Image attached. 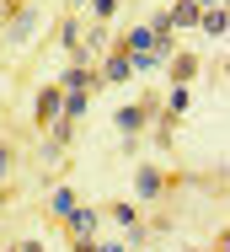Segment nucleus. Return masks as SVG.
Segmentation results:
<instances>
[{
    "mask_svg": "<svg viewBox=\"0 0 230 252\" xmlns=\"http://www.w3.org/2000/svg\"><path fill=\"white\" fill-rule=\"evenodd\" d=\"M198 27L209 32V38H225V27H230V16H225V5H209V11H198Z\"/></svg>",
    "mask_w": 230,
    "mask_h": 252,
    "instance_id": "obj_8",
    "label": "nucleus"
},
{
    "mask_svg": "<svg viewBox=\"0 0 230 252\" xmlns=\"http://www.w3.org/2000/svg\"><path fill=\"white\" fill-rule=\"evenodd\" d=\"M161 193H166L161 166H139V172H134V199H139V204H150V199H161Z\"/></svg>",
    "mask_w": 230,
    "mask_h": 252,
    "instance_id": "obj_4",
    "label": "nucleus"
},
{
    "mask_svg": "<svg viewBox=\"0 0 230 252\" xmlns=\"http://www.w3.org/2000/svg\"><path fill=\"white\" fill-rule=\"evenodd\" d=\"M86 5H91L96 22H107V16H118V5H123V0H86Z\"/></svg>",
    "mask_w": 230,
    "mask_h": 252,
    "instance_id": "obj_17",
    "label": "nucleus"
},
{
    "mask_svg": "<svg viewBox=\"0 0 230 252\" xmlns=\"http://www.w3.org/2000/svg\"><path fill=\"white\" fill-rule=\"evenodd\" d=\"M86 102H91V92H64V107H59V118H70V124H81V113H86Z\"/></svg>",
    "mask_w": 230,
    "mask_h": 252,
    "instance_id": "obj_10",
    "label": "nucleus"
},
{
    "mask_svg": "<svg viewBox=\"0 0 230 252\" xmlns=\"http://www.w3.org/2000/svg\"><path fill=\"white\" fill-rule=\"evenodd\" d=\"M43 161H48V166H59V161H64V145H59V140H43Z\"/></svg>",
    "mask_w": 230,
    "mask_h": 252,
    "instance_id": "obj_18",
    "label": "nucleus"
},
{
    "mask_svg": "<svg viewBox=\"0 0 230 252\" xmlns=\"http://www.w3.org/2000/svg\"><path fill=\"white\" fill-rule=\"evenodd\" d=\"M187 252H198V247H187Z\"/></svg>",
    "mask_w": 230,
    "mask_h": 252,
    "instance_id": "obj_25",
    "label": "nucleus"
},
{
    "mask_svg": "<svg viewBox=\"0 0 230 252\" xmlns=\"http://www.w3.org/2000/svg\"><path fill=\"white\" fill-rule=\"evenodd\" d=\"M11 161H16V156H11V145H0V183H5V172H11Z\"/></svg>",
    "mask_w": 230,
    "mask_h": 252,
    "instance_id": "obj_19",
    "label": "nucleus"
},
{
    "mask_svg": "<svg viewBox=\"0 0 230 252\" xmlns=\"http://www.w3.org/2000/svg\"><path fill=\"white\" fill-rule=\"evenodd\" d=\"M193 5H198V11H209V5H225V0H193Z\"/></svg>",
    "mask_w": 230,
    "mask_h": 252,
    "instance_id": "obj_22",
    "label": "nucleus"
},
{
    "mask_svg": "<svg viewBox=\"0 0 230 252\" xmlns=\"http://www.w3.org/2000/svg\"><path fill=\"white\" fill-rule=\"evenodd\" d=\"M16 5H22V0H0V27H5V16H11Z\"/></svg>",
    "mask_w": 230,
    "mask_h": 252,
    "instance_id": "obj_21",
    "label": "nucleus"
},
{
    "mask_svg": "<svg viewBox=\"0 0 230 252\" xmlns=\"http://www.w3.org/2000/svg\"><path fill=\"white\" fill-rule=\"evenodd\" d=\"M91 252H129L123 242H91Z\"/></svg>",
    "mask_w": 230,
    "mask_h": 252,
    "instance_id": "obj_20",
    "label": "nucleus"
},
{
    "mask_svg": "<svg viewBox=\"0 0 230 252\" xmlns=\"http://www.w3.org/2000/svg\"><path fill=\"white\" fill-rule=\"evenodd\" d=\"M187 102H193V92H187V86H172V92H166V118L187 113Z\"/></svg>",
    "mask_w": 230,
    "mask_h": 252,
    "instance_id": "obj_14",
    "label": "nucleus"
},
{
    "mask_svg": "<svg viewBox=\"0 0 230 252\" xmlns=\"http://www.w3.org/2000/svg\"><path fill=\"white\" fill-rule=\"evenodd\" d=\"M59 86H64V92H96L102 81H96V70H81V64H70V70L59 75Z\"/></svg>",
    "mask_w": 230,
    "mask_h": 252,
    "instance_id": "obj_7",
    "label": "nucleus"
},
{
    "mask_svg": "<svg viewBox=\"0 0 230 252\" xmlns=\"http://www.w3.org/2000/svg\"><path fill=\"white\" fill-rule=\"evenodd\" d=\"M96 81H102V86H123V81H134V59H129L123 49L102 54V59H96Z\"/></svg>",
    "mask_w": 230,
    "mask_h": 252,
    "instance_id": "obj_2",
    "label": "nucleus"
},
{
    "mask_svg": "<svg viewBox=\"0 0 230 252\" xmlns=\"http://www.w3.org/2000/svg\"><path fill=\"white\" fill-rule=\"evenodd\" d=\"M64 231H70L75 242H96V231H102V209H91V204H75V209L64 215Z\"/></svg>",
    "mask_w": 230,
    "mask_h": 252,
    "instance_id": "obj_3",
    "label": "nucleus"
},
{
    "mask_svg": "<svg viewBox=\"0 0 230 252\" xmlns=\"http://www.w3.org/2000/svg\"><path fill=\"white\" fill-rule=\"evenodd\" d=\"M113 49H123V54H150V27H134L123 43H113Z\"/></svg>",
    "mask_w": 230,
    "mask_h": 252,
    "instance_id": "obj_12",
    "label": "nucleus"
},
{
    "mask_svg": "<svg viewBox=\"0 0 230 252\" xmlns=\"http://www.w3.org/2000/svg\"><path fill=\"white\" fill-rule=\"evenodd\" d=\"M70 5H81V11H86V0H70Z\"/></svg>",
    "mask_w": 230,
    "mask_h": 252,
    "instance_id": "obj_24",
    "label": "nucleus"
},
{
    "mask_svg": "<svg viewBox=\"0 0 230 252\" xmlns=\"http://www.w3.org/2000/svg\"><path fill=\"white\" fill-rule=\"evenodd\" d=\"M59 107H64V86H59V81H54V86H43V92H38V102H32V113H38V124H54V118H59Z\"/></svg>",
    "mask_w": 230,
    "mask_h": 252,
    "instance_id": "obj_5",
    "label": "nucleus"
},
{
    "mask_svg": "<svg viewBox=\"0 0 230 252\" xmlns=\"http://www.w3.org/2000/svg\"><path fill=\"white\" fill-rule=\"evenodd\" d=\"M150 118H155V107H118V129H123V140H139V134L150 129Z\"/></svg>",
    "mask_w": 230,
    "mask_h": 252,
    "instance_id": "obj_6",
    "label": "nucleus"
},
{
    "mask_svg": "<svg viewBox=\"0 0 230 252\" xmlns=\"http://www.w3.org/2000/svg\"><path fill=\"white\" fill-rule=\"evenodd\" d=\"M38 22H43V11H38L32 0H22V5H16V11L5 16V27H0V32H5V43H16V49H22V43H32Z\"/></svg>",
    "mask_w": 230,
    "mask_h": 252,
    "instance_id": "obj_1",
    "label": "nucleus"
},
{
    "mask_svg": "<svg viewBox=\"0 0 230 252\" xmlns=\"http://www.w3.org/2000/svg\"><path fill=\"white\" fill-rule=\"evenodd\" d=\"M193 75H198V59H193V54H182V59H172V81H177V86H187Z\"/></svg>",
    "mask_w": 230,
    "mask_h": 252,
    "instance_id": "obj_13",
    "label": "nucleus"
},
{
    "mask_svg": "<svg viewBox=\"0 0 230 252\" xmlns=\"http://www.w3.org/2000/svg\"><path fill=\"white\" fill-rule=\"evenodd\" d=\"M102 215H113L123 231H134V225H139V209H134V204H113V209H102Z\"/></svg>",
    "mask_w": 230,
    "mask_h": 252,
    "instance_id": "obj_15",
    "label": "nucleus"
},
{
    "mask_svg": "<svg viewBox=\"0 0 230 252\" xmlns=\"http://www.w3.org/2000/svg\"><path fill=\"white\" fill-rule=\"evenodd\" d=\"M75 252H91V242H75Z\"/></svg>",
    "mask_w": 230,
    "mask_h": 252,
    "instance_id": "obj_23",
    "label": "nucleus"
},
{
    "mask_svg": "<svg viewBox=\"0 0 230 252\" xmlns=\"http://www.w3.org/2000/svg\"><path fill=\"white\" fill-rule=\"evenodd\" d=\"M81 32H86V27H81L75 16H70V22H59V43H64V49H81Z\"/></svg>",
    "mask_w": 230,
    "mask_h": 252,
    "instance_id": "obj_16",
    "label": "nucleus"
},
{
    "mask_svg": "<svg viewBox=\"0 0 230 252\" xmlns=\"http://www.w3.org/2000/svg\"><path fill=\"white\" fill-rule=\"evenodd\" d=\"M75 204H81V199H75V188H54V193H48V215H59V220H64Z\"/></svg>",
    "mask_w": 230,
    "mask_h": 252,
    "instance_id": "obj_11",
    "label": "nucleus"
},
{
    "mask_svg": "<svg viewBox=\"0 0 230 252\" xmlns=\"http://www.w3.org/2000/svg\"><path fill=\"white\" fill-rule=\"evenodd\" d=\"M166 22H172V32H177V27H198V5H193V0H177V5L166 11Z\"/></svg>",
    "mask_w": 230,
    "mask_h": 252,
    "instance_id": "obj_9",
    "label": "nucleus"
}]
</instances>
